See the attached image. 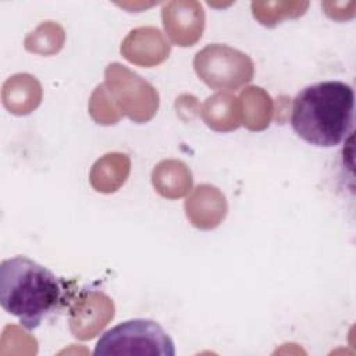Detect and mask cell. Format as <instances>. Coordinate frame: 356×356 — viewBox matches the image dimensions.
<instances>
[{"label":"cell","instance_id":"obj_5","mask_svg":"<svg viewBox=\"0 0 356 356\" xmlns=\"http://www.w3.org/2000/svg\"><path fill=\"white\" fill-rule=\"evenodd\" d=\"M106 85L114 96V106L135 122L149 121L157 107L159 95L154 88L138 74L114 63L106 70Z\"/></svg>","mask_w":356,"mask_h":356},{"label":"cell","instance_id":"obj_13","mask_svg":"<svg viewBox=\"0 0 356 356\" xmlns=\"http://www.w3.org/2000/svg\"><path fill=\"white\" fill-rule=\"evenodd\" d=\"M107 156L99 159L90 172V182L97 192L108 193V177L113 175L114 179L120 184V186L125 182L129 172V159L125 154L115 153V160L113 168H108Z\"/></svg>","mask_w":356,"mask_h":356},{"label":"cell","instance_id":"obj_3","mask_svg":"<svg viewBox=\"0 0 356 356\" xmlns=\"http://www.w3.org/2000/svg\"><path fill=\"white\" fill-rule=\"evenodd\" d=\"M93 355L174 356L175 348L171 337L159 323L147 318H134L106 331L99 338Z\"/></svg>","mask_w":356,"mask_h":356},{"label":"cell","instance_id":"obj_6","mask_svg":"<svg viewBox=\"0 0 356 356\" xmlns=\"http://www.w3.org/2000/svg\"><path fill=\"white\" fill-rule=\"evenodd\" d=\"M193 3H170L163 8V24L170 39L178 46H192L204 26V14L199 4L191 10Z\"/></svg>","mask_w":356,"mask_h":356},{"label":"cell","instance_id":"obj_8","mask_svg":"<svg viewBox=\"0 0 356 356\" xmlns=\"http://www.w3.org/2000/svg\"><path fill=\"white\" fill-rule=\"evenodd\" d=\"M121 53L131 63L150 67L168 57L170 46L157 28H138L127 36Z\"/></svg>","mask_w":356,"mask_h":356},{"label":"cell","instance_id":"obj_10","mask_svg":"<svg viewBox=\"0 0 356 356\" xmlns=\"http://www.w3.org/2000/svg\"><path fill=\"white\" fill-rule=\"evenodd\" d=\"M40 99V83L32 75L17 74L10 76L3 85V104L10 113L15 115L29 114L39 106Z\"/></svg>","mask_w":356,"mask_h":356},{"label":"cell","instance_id":"obj_12","mask_svg":"<svg viewBox=\"0 0 356 356\" xmlns=\"http://www.w3.org/2000/svg\"><path fill=\"white\" fill-rule=\"evenodd\" d=\"M202 117L214 131H234L241 125L238 99L229 93H216L203 104Z\"/></svg>","mask_w":356,"mask_h":356},{"label":"cell","instance_id":"obj_4","mask_svg":"<svg viewBox=\"0 0 356 356\" xmlns=\"http://www.w3.org/2000/svg\"><path fill=\"white\" fill-rule=\"evenodd\" d=\"M193 67L211 89L235 90L253 79V61L242 51L225 44H209L196 53Z\"/></svg>","mask_w":356,"mask_h":356},{"label":"cell","instance_id":"obj_2","mask_svg":"<svg viewBox=\"0 0 356 356\" xmlns=\"http://www.w3.org/2000/svg\"><path fill=\"white\" fill-rule=\"evenodd\" d=\"M65 293L64 282L56 274L25 256L0 264V305L29 331L64 303Z\"/></svg>","mask_w":356,"mask_h":356},{"label":"cell","instance_id":"obj_11","mask_svg":"<svg viewBox=\"0 0 356 356\" xmlns=\"http://www.w3.org/2000/svg\"><path fill=\"white\" fill-rule=\"evenodd\" d=\"M156 191L168 199L185 196L192 188V174L182 161L164 160L152 174Z\"/></svg>","mask_w":356,"mask_h":356},{"label":"cell","instance_id":"obj_9","mask_svg":"<svg viewBox=\"0 0 356 356\" xmlns=\"http://www.w3.org/2000/svg\"><path fill=\"white\" fill-rule=\"evenodd\" d=\"M186 216L191 222L202 229L217 227L224 220L227 203L224 195L211 185H199L185 202Z\"/></svg>","mask_w":356,"mask_h":356},{"label":"cell","instance_id":"obj_1","mask_svg":"<svg viewBox=\"0 0 356 356\" xmlns=\"http://www.w3.org/2000/svg\"><path fill=\"white\" fill-rule=\"evenodd\" d=\"M355 93L342 81H324L298 92L292 103L291 125L305 142L334 147L352 134Z\"/></svg>","mask_w":356,"mask_h":356},{"label":"cell","instance_id":"obj_7","mask_svg":"<svg viewBox=\"0 0 356 356\" xmlns=\"http://www.w3.org/2000/svg\"><path fill=\"white\" fill-rule=\"evenodd\" d=\"M113 303L111 299L103 293L92 292L86 298H79L71 309L70 327L78 339L93 338L114 316L113 310L99 313V309Z\"/></svg>","mask_w":356,"mask_h":356}]
</instances>
